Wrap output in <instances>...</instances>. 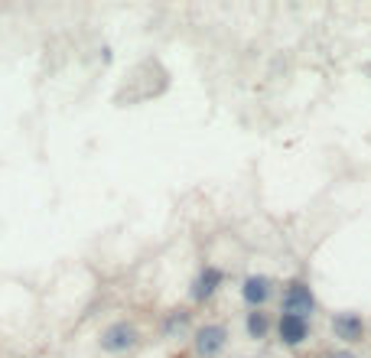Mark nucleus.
Returning <instances> with one entry per match:
<instances>
[{
  "instance_id": "0eeeda50",
  "label": "nucleus",
  "mask_w": 371,
  "mask_h": 358,
  "mask_svg": "<svg viewBox=\"0 0 371 358\" xmlns=\"http://www.w3.org/2000/svg\"><path fill=\"white\" fill-rule=\"evenodd\" d=\"M274 293H277V284L267 274H248L241 280V287H238V296H241V303L248 309H267Z\"/></svg>"
},
{
  "instance_id": "423d86ee",
  "label": "nucleus",
  "mask_w": 371,
  "mask_h": 358,
  "mask_svg": "<svg viewBox=\"0 0 371 358\" xmlns=\"http://www.w3.org/2000/svg\"><path fill=\"white\" fill-rule=\"evenodd\" d=\"M137 342H140V332L134 323H128V319L111 323V326L101 332V339H98L101 352H107V355H124V352H130Z\"/></svg>"
},
{
  "instance_id": "f257e3e1",
  "label": "nucleus",
  "mask_w": 371,
  "mask_h": 358,
  "mask_svg": "<svg viewBox=\"0 0 371 358\" xmlns=\"http://www.w3.org/2000/svg\"><path fill=\"white\" fill-rule=\"evenodd\" d=\"M316 293H313V287L303 280V277H290L280 290V313L286 316H303V319H313L316 313Z\"/></svg>"
},
{
  "instance_id": "20e7f679",
  "label": "nucleus",
  "mask_w": 371,
  "mask_h": 358,
  "mask_svg": "<svg viewBox=\"0 0 371 358\" xmlns=\"http://www.w3.org/2000/svg\"><path fill=\"white\" fill-rule=\"evenodd\" d=\"M274 336H277V342H280L284 348H303L309 339H313V319L277 313Z\"/></svg>"
},
{
  "instance_id": "7ed1b4c3",
  "label": "nucleus",
  "mask_w": 371,
  "mask_h": 358,
  "mask_svg": "<svg viewBox=\"0 0 371 358\" xmlns=\"http://www.w3.org/2000/svg\"><path fill=\"white\" fill-rule=\"evenodd\" d=\"M329 332L339 339L345 348H352V346H361V342H365L368 323H365V316L355 313V309H339V313L329 316Z\"/></svg>"
},
{
  "instance_id": "9d476101",
  "label": "nucleus",
  "mask_w": 371,
  "mask_h": 358,
  "mask_svg": "<svg viewBox=\"0 0 371 358\" xmlns=\"http://www.w3.org/2000/svg\"><path fill=\"white\" fill-rule=\"evenodd\" d=\"M316 358H359L352 348H329V352H319Z\"/></svg>"
},
{
  "instance_id": "1a4fd4ad",
  "label": "nucleus",
  "mask_w": 371,
  "mask_h": 358,
  "mask_svg": "<svg viewBox=\"0 0 371 358\" xmlns=\"http://www.w3.org/2000/svg\"><path fill=\"white\" fill-rule=\"evenodd\" d=\"M186 323H189V313H186V309H176L170 316V323H163V329H166V332H176V329H182Z\"/></svg>"
},
{
  "instance_id": "f03ea898",
  "label": "nucleus",
  "mask_w": 371,
  "mask_h": 358,
  "mask_svg": "<svg viewBox=\"0 0 371 358\" xmlns=\"http://www.w3.org/2000/svg\"><path fill=\"white\" fill-rule=\"evenodd\" d=\"M232 346V332L225 323H202L192 329V352L199 358H222Z\"/></svg>"
},
{
  "instance_id": "6e6552de",
  "label": "nucleus",
  "mask_w": 371,
  "mask_h": 358,
  "mask_svg": "<svg viewBox=\"0 0 371 358\" xmlns=\"http://www.w3.org/2000/svg\"><path fill=\"white\" fill-rule=\"evenodd\" d=\"M274 323L277 313H270V309H248L244 313V336L251 342H267L274 332Z\"/></svg>"
},
{
  "instance_id": "39448f33",
  "label": "nucleus",
  "mask_w": 371,
  "mask_h": 358,
  "mask_svg": "<svg viewBox=\"0 0 371 358\" xmlns=\"http://www.w3.org/2000/svg\"><path fill=\"white\" fill-rule=\"evenodd\" d=\"M222 287H225V271H222V267H215V264H202L199 274L192 277L189 300H192L196 306L212 303L215 296L222 293Z\"/></svg>"
}]
</instances>
